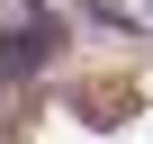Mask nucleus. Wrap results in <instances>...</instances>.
Masks as SVG:
<instances>
[{
	"mask_svg": "<svg viewBox=\"0 0 153 144\" xmlns=\"http://www.w3.org/2000/svg\"><path fill=\"white\" fill-rule=\"evenodd\" d=\"M36 54H45L36 27H27V36H0V81H9V72H36Z\"/></svg>",
	"mask_w": 153,
	"mask_h": 144,
	"instance_id": "nucleus-1",
	"label": "nucleus"
}]
</instances>
